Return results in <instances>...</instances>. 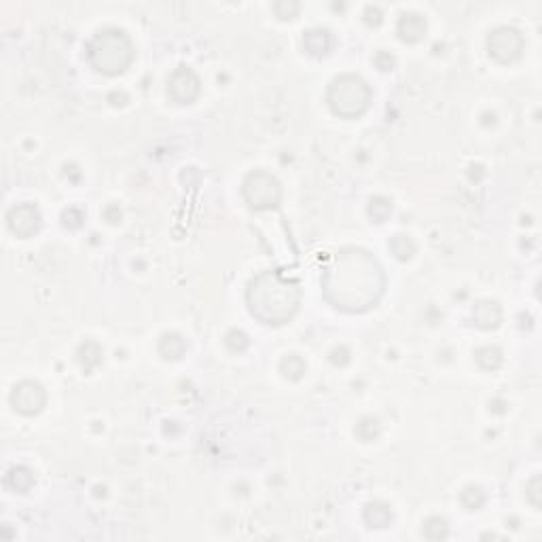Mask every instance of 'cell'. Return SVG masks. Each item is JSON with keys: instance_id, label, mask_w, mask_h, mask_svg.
<instances>
[{"instance_id": "cell-1", "label": "cell", "mask_w": 542, "mask_h": 542, "mask_svg": "<svg viewBox=\"0 0 542 542\" xmlns=\"http://www.w3.org/2000/svg\"><path fill=\"white\" fill-rule=\"evenodd\" d=\"M386 290V273L364 248L347 246L335 253L322 270L324 299L341 311H367L379 303Z\"/></svg>"}, {"instance_id": "cell-2", "label": "cell", "mask_w": 542, "mask_h": 542, "mask_svg": "<svg viewBox=\"0 0 542 542\" xmlns=\"http://www.w3.org/2000/svg\"><path fill=\"white\" fill-rule=\"evenodd\" d=\"M248 311L267 326H279L294 318L301 305V286L279 270L257 273L246 288Z\"/></svg>"}, {"instance_id": "cell-3", "label": "cell", "mask_w": 542, "mask_h": 542, "mask_svg": "<svg viewBox=\"0 0 542 542\" xmlns=\"http://www.w3.org/2000/svg\"><path fill=\"white\" fill-rule=\"evenodd\" d=\"M134 42L129 34L121 28L108 25L93 34L87 45V55L91 66L108 76H117L129 68L134 62Z\"/></svg>"}, {"instance_id": "cell-4", "label": "cell", "mask_w": 542, "mask_h": 542, "mask_svg": "<svg viewBox=\"0 0 542 542\" xmlns=\"http://www.w3.org/2000/svg\"><path fill=\"white\" fill-rule=\"evenodd\" d=\"M328 108L341 119H356L362 117L373 102V89L369 83L354 72H343L335 76L326 89Z\"/></svg>"}, {"instance_id": "cell-5", "label": "cell", "mask_w": 542, "mask_h": 542, "mask_svg": "<svg viewBox=\"0 0 542 542\" xmlns=\"http://www.w3.org/2000/svg\"><path fill=\"white\" fill-rule=\"evenodd\" d=\"M242 195L253 210H273L282 202V185L267 170H253L242 183Z\"/></svg>"}, {"instance_id": "cell-6", "label": "cell", "mask_w": 542, "mask_h": 542, "mask_svg": "<svg viewBox=\"0 0 542 542\" xmlns=\"http://www.w3.org/2000/svg\"><path fill=\"white\" fill-rule=\"evenodd\" d=\"M488 51L500 64L517 62L526 51V38L521 30L513 25H498L488 34Z\"/></svg>"}, {"instance_id": "cell-7", "label": "cell", "mask_w": 542, "mask_h": 542, "mask_svg": "<svg viewBox=\"0 0 542 542\" xmlns=\"http://www.w3.org/2000/svg\"><path fill=\"white\" fill-rule=\"evenodd\" d=\"M11 407L21 413V415H36L45 409L47 405V390L42 384L34 379H23L13 386L11 390Z\"/></svg>"}, {"instance_id": "cell-8", "label": "cell", "mask_w": 542, "mask_h": 542, "mask_svg": "<svg viewBox=\"0 0 542 542\" xmlns=\"http://www.w3.org/2000/svg\"><path fill=\"white\" fill-rule=\"evenodd\" d=\"M168 93L176 104H193L202 93V81L189 66H178L168 79Z\"/></svg>"}, {"instance_id": "cell-9", "label": "cell", "mask_w": 542, "mask_h": 542, "mask_svg": "<svg viewBox=\"0 0 542 542\" xmlns=\"http://www.w3.org/2000/svg\"><path fill=\"white\" fill-rule=\"evenodd\" d=\"M6 225H8V231L13 236L25 240V238H32L34 233H38V229L42 225V217H40V210L34 204L23 202V204L13 206L6 212Z\"/></svg>"}, {"instance_id": "cell-10", "label": "cell", "mask_w": 542, "mask_h": 542, "mask_svg": "<svg viewBox=\"0 0 542 542\" xmlns=\"http://www.w3.org/2000/svg\"><path fill=\"white\" fill-rule=\"evenodd\" d=\"M428 30V23L424 19V15L420 13H413V11H407L398 17L396 21V34L403 42H417L424 38Z\"/></svg>"}, {"instance_id": "cell-11", "label": "cell", "mask_w": 542, "mask_h": 542, "mask_svg": "<svg viewBox=\"0 0 542 542\" xmlns=\"http://www.w3.org/2000/svg\"><path fill=\"white\" fill-rule=\"evenodd\" d=\"M473 322L483 330L498 328L500 322H502V305L494 299L477 301L475 307H473Z\"/></svg>"}, {"instance_id": "cell-12", "label": "cell", "mask_w": 542, "mask_h": 542, "mask_svg": "<svg viewBox=\"0 0 542 542\" xmlns=\"http://www.w3.org/2000/svg\"><path fill=\"white\" fill-rule=\"evenodd\" d=\"M333 47V36L326 28H309L303 32V49L313 55V57H322L330 51Z\"/></svg>"}, {"instance_id": "cell-13", "label": "cell", "mask_w": 542, "mask_h": 542, "mask_svg": "<svg viewBox=\"0 0 542 542\" xmlns=\"http://www.w3.org/2000/svg\"><path fill=\"white\" fill-rule=\"evenodd\" d=\"M76 360L81 364V369L85 373H91L93 369H98L104 360V350L98 341L93 339H85L79 347H76Z\"/></svg>"}, {"instance_id": "cell-14", "label": "cell", "mask_w": 542, "mask_h": 542, "mask_svg": "<svg viewBox=\"0 0 542 542\" xmlns=\"http://www.w3.org/2000/svg\"><path fill=\"white\" fill-rule=\"evenodd\" d=\"M34 473L28 466H13L4 477V485L15 494H28L34 488Z\"/></svg>"}, {"instance_id": "cell-15", "label": "cell", "mask_w": 542, "mask_h": 542, "mask_svg": "<svg viewBox=\"0 0 542 542\" xmlns=\"http://www.w3.org/2000/svg\"><path fill=\"white\" fill-rule=\"evenodd\" d=\"M187 347H189V343H187V339H185L180 333H166V335L159 339V345H157L159 354H161L166 360H178V358H183L185 352H187Z\"/></svg>"}, {"instance_id": "cell-16", "label": "cell", "mask_w": 542, "mask_h": 542, "mask_svg": "<svg viewBox=\"0 0 542 542\" xmlns=\"http://www.w3.org/2000/svg\"><path fill=\"white\" fill-rule=\"evenodd\" d=\"M362 519H364V524H367L369 528H375V530L386 528V526H390V521H392V509H390V504L379 502V500L369 502V504L364 507Z\"/></svg>"}, {"instance_id": "cell-17", "label": "cell", "mask_w": 542, "mask_h": 542, "mask_svg": "<svg viewBox=\"0 0 542 542\" xmlns=\"http://www.w3.org/2000/svg\"><path fill=\"white\" fill-rule=\"evenodd\" d=\"M388 248H390L392 257L398 259V261H411L413 255H415V250H417L415 242H413L409 236H405V233L392 236L390 242H388Z\"/></svg>"}, {"instance_id": "cell-18", "label": "cell", "mask_w": 542, "mask_h": 542, "mask_svg": "<svg viewBox=\"0 0 542 542\" xmlns=\"http://www.w3.org/2000/svg\"><path fill=\"white\" fill-rule=\"evenodd\" d=\"M475 360L485 371H496L504 362V354L498 345H483L475 352Z\"/></svg>"}, {"instance_id": "cell-19", "label": "cell", "mask_w": 542, "mask_h": 542, "mask_svg": "<svg viewBox=\"0 0 542 542\" xmlns=\"http://www.w3.org/2000/svg\"><path fill=\"white\" fill-rule=\"evenodd\" d=\"M305 371H307V364L299 354H286L279 362V373L290 381H299L305 375Z\"/></svg>"}, {"instance_id": "cell-20", "label": "cell", "mask_w": 542, "mask_h": 542, "mask_svg": "<svg viewBox=\"0 0 542 542\" xmlns=\"http://www.w3.org/2000/svg\"><path fill=\"white\" fill-rule=\"evenodd\" d=\"M379 432H381L379 420H377V417H373V415H364V417H360V420H358V424H356V428H354L356 439H358V441H362V443H371V441H375V439L379 437Z\"/></svg>"}, {"instance_id": "cell-21", "label": "cell", "mask_w": 542, "mask_h": 542, "mask_svg": "<svg viewBox=\"0 0 542 542\" xmlns=\"http://www.w3.org/2000/svg\"><path fill=\"white\" fill-rule=\"evenodd\" d=\"M485 492L479 485H468L460 492V502L466 511H481L485 507Z\"/></svg>"}, {"instance_id": "cell-22", "label": "cell", "mask_w": 542, "mask_h": 542, "mask_svg": "<svg viewBox=\"0 0 542 542\" xmlns=\"http://www.w3.org/2000/svg\"><path fill=\"white\" fill-rule=\"evenodd\" d=\"M367 214L373 219V223H384L392 214V202L384 195H375V197L369 200Z\"/></svg>"}, {"instance_id": "cell-23", "label": "cell", "mask_w": 542, "mask_h": 542, "mask_svg": "<svg viewBox=\"0 0 542 542\" xmlns=\"http://www.w3.org/2000/svg\"><path fill=\"white\" fill-rule=\"evenodd\" d=\"M422 534L424 538L428 541H445L449 536V526L443 517H428L424 521V528H422Z\"/></svg>"}, {"instance_id": "cell-24", "label": "cell", "mask_w": 542, "mask_h": 542, "mask_svg": "<svg viewBox=\"0 0 542 542\" xmlns=\"http://www.w3.org/2000/svg\"><path fill=\"white\" fill-rule=\"evenodd\" d=\"M248 335L244 333V330H240V328H231V330H227V335H225V345H227V350L229 352H233V354H240V352H244L246 347H248Z\"/></svg>"}, {"instance_id": "cell-25", "label": "cell", "mask_w": 542, "mask_h": 542, "mask_svg": "<svg viewBox=\"0 0 542 542\" xmlns=\"http://www.w3.org/2000/svg\"><path fill=\"white\" fill-rule=\"evenodd\" d=\"M526 498L530 500V504L534 509L542 507V481L541 475H534L528 483H526Z\"/></svg>"}, {"instance_id": "cell-26", "label": "cell", "mask_w": 542, "mask_h": 542, "mask_svg": "<svg viewBox=\"0 0 542 542\" xmlns=\"http://www.w3.org/2000/svg\"><path fill=\"white\" fill-rule=\"evenodd\" d=\"M273 11L279 19H292L296 17V13L301 11V4L294 2V0H277L273 4Z\"/></svg>"}, {"instance_id": "cell-27", "label": "cell", "mask_w": 542, "mask_h": 542, "mask_svg": "<svg viewBox=\"0 0 542 542\" xmlns=\"http://www.w3.org/2000/svg\"><path fill=\"white\" fill-rule=\"evenodd\" d=\"M83 221H85V217H83V212L76 210V208H68V210L62 212V223H64V227H68V229H79V227L83 225Z\"/></svg>"}, {"instance_id": "cell-28", "label": "cell", "mask_w": 542, "mask_h": 542, "mask_svg": "<svg viewBox=\"0 0 542 542\" xmlns=\"http://www.w3.org/2000/svg\"><path fill=\"white\" fill-rule=\"evenodd\" d=\"M362 17H364V23H367V25L377 28V25L384 21V11H381L377 4H367V6H364V13H362Z\"/></svg>"}, {"instance_id": "cell-29", "label": "cell", "mask_w": 542, "mask_h": 542, "mask_svg": "<svg viewBox=\"0 0 542 542\" xmlns=\"http://www.w3.org/2000/svg\"><path fill=\"white\" fill-rule=\"evenodd\" d=\"M373 62H375V66H377L379 70H384V72L392 70V68H394V64H396L394 55H392L390 51H386V49H379V51L373 55Z\"/></svg>"}, {"instance_id": "cell-30", "label": "cell", "mask_w": 542, "mask_h": 542, "mask_svg": "<svg viewBox=\"0 0 542 542\" xmlns=\"http://www.w3.org/2000/svg\"><path fill=\"white\" fill-rule=\"evenodd\" d=\"M350 356H352V352L345 345H337V347L330 350V362L335 367H345L350 362Z\"/></svg>"}, {"instance_id": "cell-31", "label": "cell", "mask_w": 542, "mask_h": 542, "mask_svg": "<svg viewBox=\"0 0 542 542\" xmlns=\"http://www.w3.org/2000/svg\"><path fill=\"white\" fill-rule=\"evenodd\" d=\"M121 217H123V214H121V208H119V206L110 204V206L104 208V219H106L110 225H117V223L121 221Z\"/></svg>"}, {"instance_id": "cell-32", "label": "cell", "mask_w": 542, "mask_h": 542, "mask_svg": "<svg viewBox=\"0 0 542 542\" xmlns=\"http://www.w3.org/2000/svg\"><path fill=\"white\" fill-rule=\"evenodd\" d=\"M113 100H119V106H123L127 102V96L123 91H113V93H108V102L113 104Z\"/></svg>"}]
</instances>
